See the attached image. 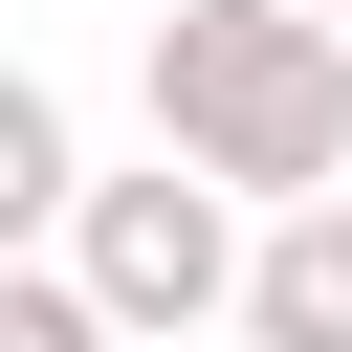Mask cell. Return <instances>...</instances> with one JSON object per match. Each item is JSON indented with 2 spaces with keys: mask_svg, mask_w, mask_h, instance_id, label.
<instances>
[{
  "mask_svg": "<svg viewBox=\"0 0 352 352\" xmlns=\"http://www.w3.org/2000/svg\"><path fill=\"white\" fill-rule=\"evenodd\" d=\"M242 176H308L330 154V66H308V22H176V66H154Z\"/></svg>",
  "mask_w": 352,
  "mask_h": 352,
  "instance_id": "cell-1",
  "label": "cell"
},
{
  "mask_svg": "<svg viewBox=\"0 0 352 352\" xmlns=\"http://www.w3.org/2000/svg\"><path fill=\"white\" fill-rule=\"evenodd\" d=\"M110 286H132V308H198V286H220L198 198H110Z\"/></svg>",
  "mask_w": 352,
  "mask_h": 352,
  "instance_id": "cell-2",
  "label": "cell"
},
{
  "mask_svg": "<svg viewBox=\"0 0 352 352\" xmlns=\"http://www.w3.org/2000/svg\"><path fill=\"white\" fill-rule=\"evenodd\" d=\"M264 330H286V352H352V220H308V242L264 264Z\"/></svg>",
  "mask_w": 352,
  "mask_h": 352,
  "instance_id": "cell-3",
  "label": "cell"
},
{
  "mask_svg": "<svg viewBox=\"0 0 352 352\" xmlns=\"http://www.w3.org/2000/svg\"><path fill=\"white\" fill-rule=\"evenodd\" d=\"M44 176H66V132H44V110H22V88H0V220H22V198H44Z\"/></svg>",
  "mask_w": 352,
  "mask_h": 352,
  "instance_id": "cell-4",
  "label": "cell"
},
{
  "mask_svg": "<svg viewBox=\"0 0 352 352\" xmlns=\"http://www.w3.org/2000/svg\"><path fill=\"white\" fill-rule=\"evenodd\" d=\"M0 352H88V330H66V308H44V286H0Z\"/></svg>",
  "mask_w": 352,
  "mask_h": 352,
  "instance_id": "cell-5",
  "label": "cell"
}]
</instances>
